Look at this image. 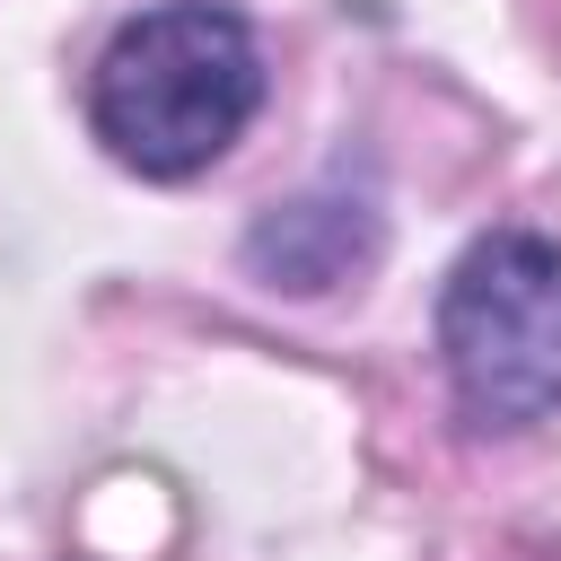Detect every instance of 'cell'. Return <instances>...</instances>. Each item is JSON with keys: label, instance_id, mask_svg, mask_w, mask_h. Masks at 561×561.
<instances>
[{"label": "cell", "instance_id": "6da1fadb", "mask_svg": "<svg viewBox=\"0 0 561 561\" xmlns=\"http://www.w3.org/2000/svg\"><path fill=\"white\" fill-rule=\"evenodd\" d=\"M254 105H263V53L254 26L219 0H167L123 18L88 70L96 140L149 184H184L210 158H228Z\"/></svg>", "mask_w": 561, "mask_h": 561}, {"label": "cell", "instance_id": "7a4b0ae2", "mask_svg": "<svg viewBox=\"0 0 561 561\" xmlns=\"http://www.w3.org/2000/svg\"><path fill=\"white\" fill-rule=\"evenodd\" d=\"M438 359L473 430H535L561 412V245L491 228L438 289Z\"/></svg>", "mask_w": 561, "mask_h": 561}]
</instances>
